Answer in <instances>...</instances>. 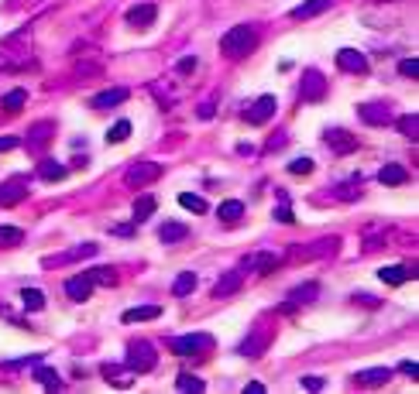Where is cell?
Listing matches in <instances>:
<instances>
[{
  "instance_id": "obj_1",
  "label": "cell",
  "mask_w": 419,
  "mask_h": 394,
  "mask_svg": "<svg viewBox=\"0 0 419 394\" xmlns=\"http://www.w3.org/2000/svg\"><path fill=\"white\" fill-rule=\"evenodd\" d=\"M254 48H258V31L248 28V24H237V28H230V31L220 38V52H223L227 59H248Z\"/></svg>"
},
{
  "instance_id": "obj_2",
  "label": "cell",
  "mask_w": 419,
  "mask_h": 394,
  "mask_svg": "<svg viewBox=\"0 0 419 394\" xmlns=\"http://www.w3.org/2000/svg\"><path fill=\"white\" fill-rule=\"evenodd\" d=\"M168 350L175 356H200L213 350V336L210 333H186V336H172L168 340Z\"/></svg>"
},
{
  "instance_id": "obj_3",
  "label": "cell",
  "mask_w": 419,
  "mask_h": 394,
  "mask_svg": "<svg viewBox=\"0 0 419 394\" xmlns=\"http://www.w3.org/2000/svg\"><path fill=\"white\" fill-rule=\"evenodd\" d=\"M155 363H159V350L148 340H138L127 347V367L134 374H148V370H155Z\"/></svg>"
},
{
  "instance_id": "obj_4",
  "label": "cell",
  "mask_w": 419,
  "mask_h": 394,
  "mask_svg": "<svg viewBox=\"0 0 419 394\" xmlns=\"http://www.w3.org/2000/svg\"><path fill=\"white\" fill-rule=\"evenodd\" d=\"M327 96V76L316 73V69H306L302 82H299V100L302 103H320Z\"/></svg>"
},
{
  "instance_id": "obj_5",
  "label": "cell",
  "mask_w": 419,
  "mask_h": 394,
  "mask_svg": "<svg viewBox=\"0 0 419 394\" xmlns=\"http://www.w3.org/2000/svg\"><path fill=\"white\" fill-rule=\"evenodd\" d=\"M162 179V165L159 161H138L124 172V182L127 185H152Z\"/></svg>"
},
{
  "instance_id": "obj_6",
  "label": "cell",
  "mask_w": 419,
  "mask_h": 394,
  "mask_svg": "<svg viewBox=\"0 0 419 394\" xmlns=\"http://www.w3.org/2000/svg\"><path fill=\"white\" fill-rule=\"evenodd\" d=\"M337 250V236H323L316 243H306V247H289V257L295 261H313V257H327Z\"/></svg>"
},
{
  "instance_id": "obj_7",
  "label": "cell",
  "mask_w": 419,
  "mask_h": 394,
  "mask_svg": "<svg viewBox=\"0 0 419 394\" xmlns=\"http://www.w3.org/2000/svg\"><path fill=\"white\" fill-rule=\"evenodd\" d=\"M275 110H279V100L272 96V93H265V96H258L251 107H248V123H254V127H261V123H268V120L275 117Z\"/></svg>"
},
{
  "instance_id": "obj_8",
  "label": "cell",
  "mask_w": 419,
  "mask_h": 394,
  "mask_svg": "<svg viewBox=\"0 0 419 394\" xmlns=\"http://www.w3.org/2000/svg\"><path fill=\"white\" fill-rule=\"evenodd\" d=\"M337 69H344L351 76H368V59L358 48H337Z\"/></svg>"
},
{
  "instance_id": "obj_9",
  "label": "cell",
  "mask_w": 419,
  "mask_h": 394,
  "mask_svg": "<svg viewBox=\"0 0 419 394\" xmlns=\"http://www.w3.org/2000/svg\"><path fill=\"white\" fill-rule=\"evenodd\" d=\"M323 141L330 144L334 155H351V151H358V137H354L351 130H344V127H330V130H323Z\"/></svg>"
},
{
  "instance_id": "obj_10",
  "label": "cell",
  "mask_w": 419,
  "mask_h": 394,
  "mask_svg": "<svg viewBox=\"0 0 419 394\" xmlns=\"http://www.w3.org/2000/svg\"><path fill=\"white\" fill-rule=\"evenodd\" d=\"M100 374H103V381L114 384V388H131V384H134V370H131L127 363H103Z\"/></svg>"
},
{
  "instance_id": "obj_11",
  "label": "cell",
  "mask_w": 419,
  "mask_h": 394,
  "mask_svg": "<svg viewBox=\"0 0 419 394\" xmlns=\"http://www.w3.org/2000/svg\"><path fill=\"white\" fill-rule=\"evenodd\" d=\"M358 117L365 120V123L385 127V123L392 120V107H388V103H358Z\"/></svg>"
},
{
  "instance_id": "obj_12",
  "label": "cell",
  "mask_w": 419,
  "mask_h": 394,
  "mask_svg": "<svg viewBox=\"0 0 419 394\" xmlns=\"http://www.w3.org/2000/svg\"><path fill=\"white\" fill-rule=\"evenodd\" d=\"M241 285H244L241 271H227V275L216 278V285H213V298H230V295L241 291Z\"/></svg>"
},
{
  "instance_id": "obj_13",
  "label": "cell",
  "mask_w": 419,
  "mask_h": 394,
  "mask_svg": "<svg viewBox=\"0 0 419 394\" xmlns=\"http://www.w3.org/2000/svg\"><path fill=\"white\" fill-rule=\"evenodd\" d=\"M388 377H392L388 367H372V370H358V374H354V384H358V388H381V384H388Z\"/></svg>"
},
{
  "instance_id": "obj_14",
  "label": "cell",
  "mask_w": 419,
  "mask_h": 394,
  "mask_svg": "<svg viewBox=\"0 0 419 394\" xmlns=\"http://www.w3.org/2000/svg\"><path fill=\"white\" fill-rule=\"evenodd\" d=\"M127 96H131V93H127L124 86H114V89L96 93V96H93V107H96V110H110V107H121Z\"/></svg>"
},
{
  "instance_id": "obj_15",
  "label": "cell",
  "mask_w": 419,
  "mask_h": 394,
  "mask_svg": "<svg viewBox=\"0 0 419 394\" xmlns=\"http://www.w3.org/2000/svg\"><path fill=\"white\" fill-rule=\"evenodd\" d=\"M279 264H282V257L275 250H261V254H254L251 261H244V268H254L258 275H272Z\"/></svg>"
},
{
  "instance_id": "obj_16",
  "label": "cell",
  "mask_w": 419,
  "mask_h": 394,
  "mask_svg": "<svg viewBox=\"0 0 419 394\" xmlns=\"http://www.w3.org/2000/svg\"><path fill=\"white\" fill-rule=\"evenodd\" d=\"M155 17H159V7H155V3H134V7L127 10V21H131L134 28H148Z\"/></svg>"
},
{
  "instance_id": "obj_17",
  "label": "cell",
  "mask_w": 419,
  "mask_h": 394,
  "mask_svg": "<svg viewBox=\"0 0 419 394\" xmlns=\"http://www.w3.org/2000/svg\"><path fill=\"white\" fill-rule=\"evenodd\" d=\"M66 295H69L73 302H86V298L93 295V281L86 275H73L66 281Z\"/></svg>"
},
{
  "instance_id": "obj_18",
  "label": "cell",
  "mask_w": 419,
  "mask_h": 394,
  "mask_svg": "<svg viewBox=\"0 0 419 394\" xmlns=\"http://www.w3.org/2000/svg\"><path fill=\"white\" fill-rule=\"evenodd\" d=\"M24 196H28V185L21 179H10V182L0 185V206H17Z\"/></svg>"
},
{
  "instance_id": "obj_19",
  "label": "cell",
  "mask_w": 419,
  "mask_h": 394,
  "mask_svg": "<svg viewBox=\"0 0 419 394\" xmlns=\"http://www.w3.org/2000/svg\"><path fill=\"white\" fill-rule=\"evenodd\" d=\"M330 7H334V0H302L299 7H293V17L295 21H306V17H316V14H323Z\"/></svg>"
},
{
  "instance_id": "obj_20",
  "label": "cell",
  "mask_w": 419,
  "mask_h": 394,
  "mask_svg": "<svg viewBox=\"0 0 419 394\" xmlns=\"http://www.w3.org/2000/svg\"><path fill=\"white\" fill-rule=\"evenodd\" d=\"M159 209V199L152 196V192H141V196L134 199V223H145V220H152V213Z\"/></svg>"
},
{
  "instance_id": "obj_21",
  "label": "cell",
  "mask_w": 419,
  "mask_h": 394,
  "mask_svg": "<svg viewBox=\"0 0 419 394\" xmlns=\"http://www.w3.org/2000/svg\"><path fill=\"white\" fill-rule=\"evenodd\" d=\"M316 295H320V281H306V285H295L289 291V302L293 305H309Z\"/></svg>"
},
{
  "instance_id": "obj_22",
  "label": "cell",
  "mask_w": 419,
  "mask_h": 394,
  "mask_svg": "<svg viewBox=\"0 0 419 394\" xmlns=\"http://www.w3.org/2000/svg\"><path fill=\"white\" fill-rule=\"evenodd\" d=\"M406 179H409V172L402 165H381V172H378L381 185H406Z\"/></svg>"
},
{
  "instance_id": "obj_23",
  "label": "cell",
  "mask_w": 419,
  "mask_h": 394,
  "mask_svg": "<svg viewBox=\"0 0 419 394\" xmlns=\"http://www.w3.org/2000/svg\"><path fill=\"white\" fill-rule=\"evenodd\" d=\"M159 236H162V243H179V240L189 236V227H186V223H175V220H166V223L159 227Z\"/></svg>"
},
{
  "instance_id": "obj_24",
  "label": "cell",
  "mask_w": 419,
  "mask_h": 394,
  "mask_svg": "<svg viewBox=\"0 0 419 394\" xmlns=\"http://www.w3.org/2000/svg\"><path fill=\"white\" fill-rule=\"evenodd\" d=\"M52 134H55V130H52V123H45V120H42V123H35V130H31V134H28V141H24V144H28V151H42Z\"/></svg>"
},
{
  "instance_id": "obj_25",
  "label": "cell",
  "mask_w": 419,
  "mask_h": 394,
  "mask_svg": "<svg viewBox=\"0 0 419 394\" xmlns=\"http://www.w3.org/2000/svg\"><path fill=\"white\" fill-rule=\"evenodd\" d=\"M216 216H220L223 223H237V220L244 216V202H241V199H227V202H220Z\"/></svg>"
},
{
  "instance_id": "obj_26",
  "label": "cell",
  "mask_w": 419,
  "mask_h": 394,
  "mask_svg": "<svg viewBox=\"0 0 419 394\" xmlns=\"http://www.w3.org/2000/svg\"><path fill=\"white\" fill-rule=\"evenodd\" d=\"M38 179H45V182H62V179H66V165H59L55 158H45L42 165H38Z\"/></svg>"
},
{
  "instance_id": "obj_27",
  "label": "cell",
  "mask_w": 419,
  "mask_h": 394,
  "mask_svg": "<svg viewBox=\"0 0 419 394\" xmlns=\"http://www.w3.org/2000/svg\"><path fill=\"white\" fill-rule=\"evenodd\" d=\"M42 388L48 391H62V377H59V370H52V367H35V374H31Z\"/></svg>"
},
{
  "instance_id": "obj_28",
  "label": "cell",
  "mask_w": 419,
  "mask_h": 394,
  "mask_svg": "<svg viewBox=\"0 0 419 394\" xmlns=\"http://www.w3.org/2000/svg\"><path fill=\"white\" fill-rule=\"evenodd\" d=\"M409 275H413V271H409V268H402V264H388V268H381V271H378V278H381L385 285H406Z\"/></svg>"
},
{
  "instance_id": "obj_29",
  "label": "cell",
  "mask_w": 419,
  "mask_h": 394,
  "mask_svg": "<svg viewBox=\"0 0 419 394\" xmlns=\"http://www.w3.org/2000/svg\"><path fill=\"white\" fill-rule=\"evenodd\" d=\"M159 315H162L159 305H138V309H127L121 322H145V319H159Z\"/></svg>"
},
{
  "instance_id": "obj_30",
  "label": "cell",
  "mask_w": 419,
  "mask_h": 394,
  "mask_svg": "<svg viewBox=\"0 0 419 394\" xmlns=\"http://www.w3.org/2000/svg\"><path fill=\"white\" fill-rule=\"evenodd\" d=\"M265 343H268V336H265V333H251V336L241 343V350H237V354H241V356H261Z\"/></svg>"
},
{
  "instance_id": "obj_31",
  "label": "cell",
  "mask_w": 419,
  "mask_h": 394,
  "mask_svg": "<svg viewBox=\"0 0 419 394\" xmlns=\"http://www.w3.org/2000/svg\"><path fill=\"white\" fill-rule=\"evenodd\" d=\"M21 305H24L28 312H42V309H45L42 288H24V291H21Z\"/></svg>"
},
{
  "instance_id": "obj_32",
  "label": "cell",
  "mask_w": 419,
  "mask_h": 394,
  "mask_svg": "<svg viewBox=\"0 0 419 394\" xmlns=\"http://www.w3.org/2000/svg\"><path fill=\"white\" fill-rule=\"evenodd\" d=\"M193 291H196V275H193V271H182V275L175 278V285H172V295L186 298V295H193Z\"/></svg>"
},
{
  "instance_id": "obj_33",
  "label": "cell",
  "mask_w": 419,
  "mask_h": 394,
  "mask_svg": "<svg viewBox=\"0 0 419 394\" xmlns=\"http://www.w3.org/2000/svg\"><path fill=\"white\" fill-rule=\"evenodd\" d=\"M86 278H89L93 285H107V288H114V285H117V271H114V268H89Z\"/></svg>"
},
{
  "instance_id": "obj_34",
  "label": "cell",
  "mask_w": 419,
  "mask_h": 394,
  "mask_svg": "<svg viewBox=\"0 0 419 394\" xmlns=\"http://www.w3.org/2000/svg\"><path fill=\"white\" fill-rule=\"evenodd\" d=\"M24 100H28V89H10V93L0 100V107H3L7 114H17V110L24 107Z\"/></svg>"
},
{
  "instance_id": "obj_35",
  "label": "cell",
  "mask_w": 419,
  "mask_h": 394,
  "mask_svg": "<svg viewBox=\"0 0 419 394\" xmlns=\"http://www.w3.org/2000/svg\"><path fill=\"white\" fill-rule=\"evenodd\" d=\"M179 206H182V209H189V213H207V209H210L207 199L196 196V192H179Z\"/></svg>"
},
{
  "instance_id": "obj_36",
  "label": "cell",
  "mask_w": 419,
  "mask_h": 394,
  "mask_svg": "<svg viewBox=\"0 0 419 394\" xmlns=\"http://www.w3.org/2000/svg\"><path fill=\"white\" fill-rule=\"evenodd\" d=\"M175 388L179 391H207V381L203 377H193V374H179V381H175Z\"/></svg>"
},
{
  "instance_id": "obj_37",
  "label": "cell",
  "mask_w": 419,
  "mask_h": 394,
  "mask_svg": "<svg viewBox=\"0 0 419 394\" xmlns=\"http://www.w3.org/2000/svg\"><path fill=\"white\" fill-rule=\"evenodd\" d=\"M131 137V120H117L110 130H107V144H121Z\"/></svg>"
},
{
  "instance_id": "obj_38",
  "label": "cell",
  "mask_w": 419,
  "mask_h": 394,
  "mask_svg": "<svg viewBox=\"0 0 419 394\" xmlns=\"http://www.w3.org/2000/svg\"><path fill=\"white\" fill-rule=\"evenodd\" d=\"M330 196L340 199V202H351V199L361 196V189H358L354 182H340V185H334V189H330Z\"/></svg>"
},
{
  "instance_id": "obj_39",
  "label": "cell",
  "mask_w": 419,
  "mask_h": 394,
  "mask_svg": "<svg viewBox=\"0 0 419 394\" xmlns=\"http://www.w3.org/2000/svg\"><path fill=\"white\" fill-rule=\"evenodd\" d=\"M21 240H24L21 227H0V247H17Z\"/></svg>"
},
{
  "instance_id": "obj_40",
  "label": "cell",
  "mask_w": 419,
  "mask_h": 394,
  "mask_svg": "<svg viewBox=\"0 0 419 394\" xmlns=\"http://www.w3.org/2000/svg\"><path fill=\"white\" fill-rule=\"evenodd\" d=\"M395 123H399V130H402L406 137H416L419 134V114H406V117H399Z\"/></svg>"
},
{
  "instance_id": "obj_41",
  "label": "cell",
  "mask_w": 419,
  "mask_h": 394,
  "mask_svg": "<svg viewBox=\"0 0 419 394\" xmlns=\"http://www.w3.org/2000/svg\"><path fill=\"white\" fill-rule=\"evenodd\" d=\"M399 76H406V79H416L419 76V59H416V55L399 62Z\"/></svg>"
},
{
  "instance_id": "obj_42",
  "label": "cell",
  "mask_w": 419,
  "mask_h": 394,
  "mask_svg": "<svg viewBox=\"0 0 419 394\" xmlns=\"http://www.w3.org/2000/svg\"><path fill=\"white\" fill-rule=\"evenodd\" d=\"M299 384H302L306 391H323V388H327V381H323L320 374H306V377H299Z\"/></svg>"
},
{
  "instance_id": "obj_43",
  "label": "cell",
  "mask_w": 419,
  "mask_h": 394,
  "mask_svg": "<svg viewBox=\"0 0 419 394\" xmlns=\"http://www.w3.org/2000/svg\"><path fill=\"white\" fill-rule=\"evenodd\" d=\"M196 66H200V62H196V55H186V59H179L175 73H179V76H189V73H196Z\"/></svg>"
},
{
  "instance_id": "obj_44",
  "label": "cell",
  "mask_w": 419,
  "mask_h": 394,
  "mask_svg": "<svg viewBox=\"0 0 419 394\" xmlns=\"http://www.w3.org/2000/svg\"><path fill=\"white\" fill-rule=\"evenodd\" d=\"M289 172H293V175H309V172H313V161H309V158L289 161Z\"/></svg>"
},
{
  "instance_id": "obj_45",
  "label": "cell",
  "mask_w": 419,
  "mask_h": 394,
  "mask_svg": "<svg viewBox=\"0 0 419 394\" xmlns=\"http://www.w3.org/2000/svg\"><path fill=\"white\" fill-rule=\"evenodd\" d=\"M354 302H361V305H368V309H378V305H381V298L368 295V291H354Z\"/></svg>"
},
{
  "instance_id": "obj_46",
  "label": "cell",
  "mask_w": 419,
  "mask_h": 394,
  "mask_svg": "<svg viewBox=\"0 0 419 394\" xmlns=\"http://www.w3.org/2000/svg\"><path fill=\"white\" fill-rule=\"evenodd\" d=\"M93 254H96V243H80V247H76L73 254H66V257H93ZM66 257H62V261H66Z\"/></svg>"
},
{
  "instance_id": "obj_47",
  "label": "cell",
  "mask_w": 419,
  "mask_h": 394,
  "mask_svg": "<svg viewBox=\"0 0 419 394\" xmlns=\"http://www.w3.org/2000/svg\"><path fill=\"white\" fill-rule=\"evenodd\" d=\"M275 220H279V223H295V216H293V209H289V202H282V206L275 209Z\"/></svg>"
},
{
  "instance_id": "obj_48",
  "label": "cell",
  "mask_w": 419,
  "mask_h": 394,
  "mask_svg": "<svg viewBox=\"0 0 419 394\" xmlns=\"http://www.w3.org/2000/svg\"><path fill=\"white\" fill-rule=\"evenodd\" d=\"M399 374H409V377H419V363H416V360H402V363H399Z\"/></svg>"
},
{
  "instance_id": "obj_49",
  "label": "cell",
  "mask_w": 419,
  "mask_h": 394,
  "mask_svg": "<svg viewBox=\"0 0 419 394\" xmlns=\"http://www.w3.org/2000/svg\"><path fill=\"white\" fill-rule=\"evenodd\" d=\"M196 114H200V120H210L213 114H216V107H213V103L207 100V103H200V110H196Z\"/></svg>"
},
{
  "instance_id": "obj_50",
  "label": "cell",
  "mask_w": 419,
  "mask_h": 394,
  "mask_svg": "<svg viewBox=\"0 0 419 394\" xmlns=\"http://www.w3.org/2000/svg\"><path fill=\"white\" fill-rule=\"evenodd\" d=\"M17 148V137H0V151H14Z\"/></svg>"
},
{
  "instance_id": "obj_51",
  "label": "cell",
  "mask_w": 419,
  "mask_h": 394,
  "mask_svg": "<svg viewBox=\"0 0 419 394\" xmlns=\"http://www.w3.org/2000/svg\"><path fill=\"white\" fill-rule=\"evenodd\" d=\"M110 234H117V236H131V234H134V227H127V223H121V227H114Z\"/></svg>"
},
{
  "instance_id": "obj_52",
  "label": "cell",
  "mask_w": 419,
  "mask_h": 394,
  "mask_svg": "<svg viewBox=\"0 0 419 394\" xmlns=\"http://www.w3.org/2000/svg\"><path fill=\"white\" fill-rule=\"evenodd\" d=\"M265 391V384H258V381H251V384H244V394H261Z\"/></svg>"
},
{
  "instance_id": "obj_53",
  "label": "cell",
  "mask_w": 419,
  "mask_h": 394,
  "mask_svg": "<svg viewBox=\"0 0 419 394\" xmlns=\"http://www.w3.org/2000/svg\"><path fill=\"white\" fill-rule=\"evenodd\" d=\"M282 144H286V137H282V134H279V137H272V141H268V148H272V151H275V148H282Z\"/></svg>"
}]
</instances>
